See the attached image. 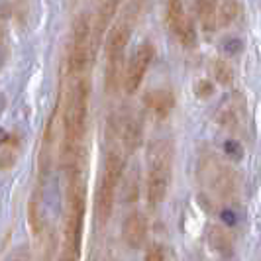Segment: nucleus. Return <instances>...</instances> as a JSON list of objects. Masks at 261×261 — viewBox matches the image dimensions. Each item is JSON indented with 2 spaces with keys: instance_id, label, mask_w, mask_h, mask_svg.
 Here are the masks:
<instances>
[{
  "instance_id": "obj_1",
  "label": "nucleus",
  "mask_w": 261,
  "mask_h": 261,
  "mask_svg": "<svg viewBox=\"0 0 261 261\" xmlns=\"http://www.w3.org/2000/svg\"><path fill=\"white\" fill-rule=\"evenodd\" d=\"M85 214H87V183L79 167L71 171L69 196H67V220L63 232V246L57 261H79L83 232H85Z\"/></svg>"
},
{
  "instance_id": "obj_2",
  "label": "nucleus",
  "mask_w": 261,
  "mask_h": 261,
  "mask_svg": "<svg viewBox=\"0 0 261 261\" xmlns=\"http://www.w3.org/2000/svg\"><path fill=\"white\" fill-rule=\"evenodd\" d=\"M91 106V81L83 75H75L69 89L63 112V153L71 157L87 132V118Z\"/></svg>"
},
{
  "instance_id": "obj_3",
  "label": "nucleus",
  "mask_w": 261,
  "mask_h": 261,
  "mask_svg": "<svg viewBox=\"0 0 261 261\" xmlns=\"http://www.w3.org/2000/svg\"><path fill=\"white\" fill-rule=\"evenodd\" d=\"M173 179V144L161 140L151 145L147 159V204L157 208L169 191Z\"/></svg>"
},
{
  "instance_id": "obj_4",
  "label": "nucleus",
  "mask_w": 261,
  "mask_h": 261,
  "mask_svg": "<svg viewBox=\"0 0 261 261\" xmlns=\"http://www.w3.org/2000/svg\"><path fill=\"white\" fill-rule=\"evenodd\" d=\"M126 167V161L120 151H110L106 155V163L100 181H98V191H96V218L98 224L105 226L112 218L114 212V202H116V191L122 173Z\"/></svg>"
},
{
  "instance_id": "obj_5",
  "label": "nucleus",
  "mask_w": 261,
  "mask_h": 261,
  "mask_svg": "<svg viewBox=\"0 0 261 261\" xmlns=\"http://www.w3.org/2000/svg\"><path fill=\"white\" fill-rule=\"evenodd\" d=\"M132 22L122 20L118 22L106 45V89L116 91V87L122 83V71H124V57L126 47L130 43Z\"/></svg>"
},
{
  "instance_id": "obj_6",
  "label": "nucleus",
  "mask_w": 261,
  "mask_h": 261,
  "mask_svg": "<svg viewBox=\"0 0 261 261\" xmlns=\"http://www.w3.org/2000/svg\"><path fill=\"white\" fill-rule=\"evenodd\" d=\"M92 57V36L89 16H81L71 34L69 45V71L71 75H83Z\"/></svg>"
},
{
  "instance_id": "obj_7",
  "label": "nucleus",
  "mask_w": 261,
  "mask_h": 261,
  "mask_svg": "<svg viewBox=\"0 0 261 261\" xmlns=\"http://www.w3.org/2000/svg\"><path fill=\"white\" fill-rule=\"evenodd\" d=\"M167 24L173 36L185 47H195L196 28L193 16L187 12L185 0H167Z\"/></svg>"
},
{
  "instance_id": "obj_8",
  "label": "nucleus",
  "mask_w": 261,
  "mask_h": 261,
  "mask_svg": "<svg viewBox=\"0 0 261 261\" xmlns=\"http://www.w3.org/2000/svg\"><path fill=\"white\" fill-rule=\"evenodd\" d=\"M153 57H155V47L151 45V41H144L134 51V55L128 61V67H126L124 79H122L124 89H126L128 94H134L140 89V85H142V81H144L145 73H147V69L151 65V61H153Z\"/></svg>"
},
{
  "instance_id": "obj_9",
  "label": "nucleus",
  "mask_w": 261,
  "mask_h": 261,
  "mask_svg": "<svg viewBox=\"0 0 261 261\" xmlns=\"http://www.w3.org/2000/svg\"><path fill=\"white\" fill-rule=\"evenodd\" d=\"M202 175H204V181L210 189L216 193V195H228L232 193L234 189V181H232V175L230 171L224 167L220 161L216 159H206L204 165H202Z\"/></svg>"
},
{
  "instance_id": "obj_10",
  "label": "nucleus",
  "mask_w": 261,
  "mask_h": 261,
  "mask_svg": "<svg viewBox=\"0 0 261 261\" xmlns=\"http://www.w3.org/2000/svg\"><path fill=\"white\" fill-rule=\"evenodd\" d=\"M144 105L147 112L157 120H165L173 112L175 106V94L169 89H155L144 96Z\"/></svg>"
},
{
  "instance_id": "obj_11",
  "label": "nucleus",
  "mask_w": 261,
  "mask_h": 261,
  "mask_svg": "<svg viewBox=\"0 0 261 261\" xmlns=\"http://www.w3.org/2000/svg\"><path fill=\"white\" fill-rule=\"evenodd\" d=\"M122 236H124V242H126L132 249L142 248L145 244V238H147V222H145L144 214L132 212L130 216L124 220Z\"/></svg>"
},
{
  "instance_id": "obj_12",
  "label": "nucleus",
  "mask_w": 261,
  "mask_h": 261,
  "mask_svg": "<svg viewBox=\"0 0 261 261\" xmlns=\"http://www.w3.org/2000/svg\"><path fill=\"white\" fill-rule=\"evenodd\" d=\"M218 2L220 0H195V14L204 34H212L218 28Z\"/></svg>"
},
{
  "instance_id": "obj_13",
  "label": "nucleus",
  "mask_w": 261,
  "mask_h": 261,
  "mask_svg": "<svg viewBox=\"0 0 261 261\" xmlns=\"http://www.w3.org/2000/svg\"><path fill=\"white\" fill-rule=\"evenodd\" d=\"M208 242L218 253H222V255H230L232 253V238L220 226H212L210 228Z\"/></svg>"
},
{
  "instance_id": "obj_14",
  "label": "nucleus",
  "mask_w": 261,
  "mask_h": 261,
  "mask_svg": "<svg viewBox=\"0 0 261 261\" xmlns=\"http://www.w3.org/2000/svg\"><path fill=\"white\" fill-rule=\"evenodd\" d=\"M240 14L238 0H220L218 2V26H230Z\"/></svg>"
},
{
  "instance_id": "obj_15",
  "label": "nucleus",
  "mask_w": 261,
  "mask_h": 261,
  "mask_svg": "<svg viewBox=\"0 0 261 261\" xmlns=\"http://www.w3.org/2000/svg\"><path fill=\"white\" fill-rule=\"evenodd\" d=\"M16 153H18V144L14 142V138H8L0 145V169H10L16 161Z\"/></svg>"
},
{
  "instance_id": "obj_16",
  "label": "nucleus",
  "mask_w": 261,
  "mask_h": 261,
  "mask_svg": "<svg viewBox=\"0 0 261 261\" xmlns=\"http://www.w3.org/2000/svg\"><path fill=\"white\" fill-rule=\"evenodd\" d=\"M212 77L218 85H230L232 83V77H234V71L232 67L228 65L222 59H216L212 63Z\"/></svg>"
},
{
  "instance_id": "obj_17",
  "label": "nucleus",
  "mask_w": 261,
  "mask_h": 261,
  "mask_svg": "<svg viewBox=\"0 0 261 261\" xmlns=\"http://www.w3.org/2000/svg\"><path fill=\"white\" fill-rule=\"evenodd\" d=\"M195 92L198 98H208L210 94L214 92V85L210 83L208 79H202V81H198L195 85Z\"/></svg>"
},
{
  "instance_id": "obj_18",
  "label": "nucleus",
  "mask_w": 261,
  "mask_h": 261,
  "mask_svg": "<svg viewBox=\"0 0 261 261\" xmlns=\"http://www.w3.org/2000/svg\"><path fill=\"white\" fill-rule=\"evenodd\" d=\"M144 261H165V248L161 244H153L151 248L145 251Z\"/></svg>"
},
{
  "instance_id": "obj_19",
  "label": "nucleus",
  "mask_w": 261,
  "mask_h": 261,
  "mask_svg": "<svg viewBox=\"0 0 261 261\" xmlns=\"http://www.w3.org/2000/svg\"><path fill=\"white\" fill-rule=\"evenodd\" d=\"M2 61H4V32L0 28V67H2Z\"/></svg>"
},
{
  "instance_id": "obj_20",
  "label": "nucleus",
  "mask_w": 261,
  "mask_h": 261,
  "mask_svg": "<svg viewBox=\"0 0 261 261\" xmlns=\"http://www.w3.org/2000/svg\"><path fill=\"white\" fill-rule=\"evenodd\" d=\"M6 140H8V136H6V132H4V130H0V145L4 144Z\"/></svg>"
}]
</instances>
